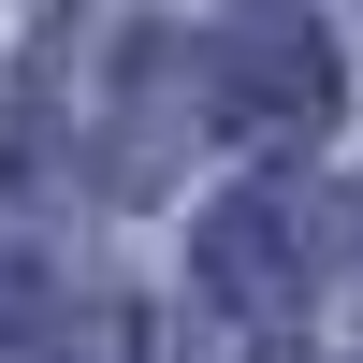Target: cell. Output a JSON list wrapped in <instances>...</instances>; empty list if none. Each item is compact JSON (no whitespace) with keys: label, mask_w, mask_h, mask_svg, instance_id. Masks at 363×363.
I'll list each match as a JSON object with an SVG mask.
<instances>
[]
</instances>
